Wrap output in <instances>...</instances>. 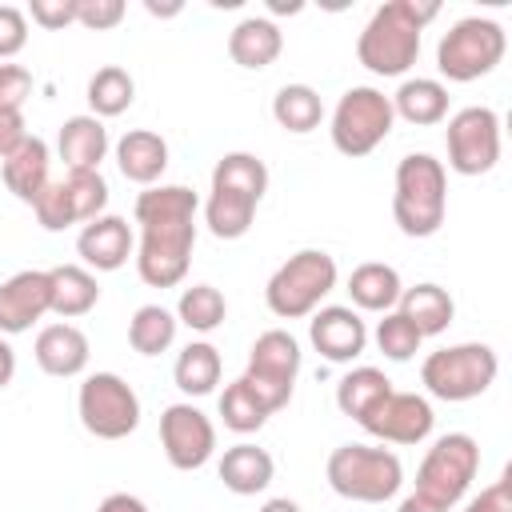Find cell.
Returning <instances> with one entry per match:
<instances>
[{"label": "cell", "mask_w": 512, "mask_h": 512, "mask_svg": "<svg viewBox=\"0 0 512 512\" xmlns=\"http://www.w3.org/2000/svg\"><path fill=\"white\" fill-rule=\"evenodd\" d=\"M136 272L152 288H176L188 276L196 248V212L200 196L184 184H152L136 196Z\"/></svg>", "instance_id": "6da1fadb"}, {"label": "cell", "mask_w": 512, "mask_h": 512, "mask_svg": "<svg viewBox=\"0 0 512 512\" xmlns=\"http://www.w3.org/2000/svg\"><path fill=\"white\" fill-rule=\"evenodd\" d=\"M440 12L436 0H388L356 36V60L372 76H404L420 56V32Z\"/></svg>", "instance_id": "7a4b0ae2"}, {"label": "cell", "mask_w": 512, "mask_h": 512, "mask_svg": "<svg viewBox=\"0 0 512 512\" xmlns=\"http://www.w3.org/2000/svg\"><path fill=\"white\" fill-rule=\"evenodd\" d=\"M448 212V172L436 156L428 152H408L396 164V184H392V220L404 236L424 240L436 236Z\"/></svg>", "instance_id": "3957f363"}, {"label": "cell", "mask_w": 512, "mask_h": 512, "mask_svg": "<svg viewBox=\"0 0 512 512\" xmlns=\"http://www.w3.org/2000/svg\"><path fill=\"white\" fill-rule=\"evenodd\" d=\"M328 488L344 500L356 504H384L400 492L404 484V464L392 448H372V444H340L332 448L324 464Z\"/></svg>", "instance_id": "277c9868"}, {"label": "cell", "mask_w": 512, "mask_h": 512, "mask_svg": "<svg viewBox=\"0 0 512 512\" xmlns=\"http://www.w3.org/2000/svg\"><path fill=\"white\" fill-rule=\"evenodd\" d=\"M496 372H500V360L492 344L468 340V344H448V348L428 352L420 364V384L436 400L464 404V400L484 396L496 384Z\"/></svg>", "instance_id": "5b68a950"}, {"label": "cell", "mask_w": 512, "mask_h": 512, "mask_svg": "<svg viewBox=\"0 0 512 512\" xmlns=\"http://www.w3.org/2000/svg\"><path fill=\"white\" fill-rule=\"evenodd\" d=\"M336 260L324 248H300L292 252L264 284L268 312L280 320H300L320 308V300L336 288Z\"/></svg>", "instance_id": "8992f818"}, {"label": "cell", "mask_w": 512, "mask_h": 512, "mask_svg": "<svg viewBox=\"0 0 512 512\" xmlns=\"http://www.w3.org/2000/svg\"><path fill=\"white\" fill-rule=\"evenodd\" d=\"M504 48H508V36H504V28L496 20H488V16H464V20H456L440 36V44H436V68L452 84H468V80L488 76L504 60Z\"/></svg>", "instance_id": "52a82bcc"}, {"label": "cell", "mask_w": 512, "mask_h": 512, "mask_svg": "<svg viewBox=\"0 0 512 512\" xmlns=\"http://www.w3.org/2000/svg\"><path fill=\"white\" fill-rule=\"evenodd\" d=\"M392 124H396L392 100H388L380 88H372V84H356V88H348V92L336 100V108H332V128H328V132H332L336 152L360 160V156L376 152V148L388 140Z\"/></svg>", "instance_id": "ba28073f"}, {"label": "cell", "mask_w": 512, "mask_h": 512, "mask_svg": "<svg viewBox=\"0 0 512 512\" xmlns=\"http://www.w3.org/2000/svg\"><path fill=\"white\" fill-rule=\"evenodd\" d=\"M476 472H480V444L468 432H448L424 452L416 468V492L440 508H456L468 496Z\"/></svg>", "instance_id": "9c48e42d"}, {"label": "cell", "mask_w": 512, "mask_h": 512, "mask_svg": "<svg viewBox=\"0 0 512 512\" xmlns=\"http://www.w3.org/2000/svg\"><path fill=\"white\" fill-rule=\"evenodd\" d=\"M76 412H80V424L96 440H124L140 428V396L116 372L84 376V384L76 392Z\"/></svg>", "instance_id": "30bf717a"}, {"label": "cell", "mask_w": 512, "mask_h": 512, "mask_svg": "<svg viewBox=\"0 0 512 512\" xmlns=\"http://www.w3.org/2000/svg\"><path fill=\"white\" fill-rule=\"evenodd\" d=\"M300 376V344L292 332L284 328H268L256 336L252 352H248V368H244V384L264 400L268 412H280L292 400Z\"/></svg>", "instance_id": "8fae6325"}, {"label": "cell", "mask_w": 512, "mask_h": 512, "mask_svg": "<svg viewBox=\"0 0 512 512\" xmlns=\"http://www.w3.org/2000/svg\"><path fill=\"white\" fill-rule=\"evenodd\" d=\"M104 208H108V184L100 172H64L32 204L44 232H64L72 224H88V220L104 216Z\"/></svg>", "instance_id": "7c38bea8"}, {"label": "cell", "mask_w": 512, "mask_h": 512, "mask_svg": "<svg viewBox=\"0 0 512 512\" xmlns=\"http://www.w3.org/2000/svg\"><path fill=\"white\" fill-rule=\"evenodd\" d=\"M448 168L460 176H484L500 160V116L488 104H468L448 116Z\"/></svg>", "instance_id": "4fadbf2b"}, {"label": "cell", "mask_w": 512, "mask_h": 512, "mask_svg": "<svg viewBox=\"0 0 512 512\" xmlns=\"http://www.w3.org/2000/svg\"><path fill=\"white\" fill-rule=\"evenodd\" d=\"M368 436L384 440V444H424L432 436L436 412L428 404V396L420 392H388L384 400H376L360 420H356Z\"/></svg>", "instance_id": "5bb4252c"}, {"label": "cell", "mask_w": 512, "mask_h": 512, "mask_svg": "<svg viewBox=\"0 0 512 512\" xmlns=\"http://www.w3.org/2000/svg\"><path fill=\"white\" fill-rule=\"evenodd\" d=\"M160 444L176 472H196L216 452V428L196 404L180 400L160 412Z\"/></svg>", "instance_id": "9a60e30c"}, {"label": "cell", "mask_w": 512, "mask_h": 512, "mask_svg": "<svg viewBox=\"0 0 512 512\" xmlns=\"http://www.w3.org/2000/svg\"><path fill=\"white\" fill-rule=\"evenodd\" d=\"M44 312H52V284L44 268H24L0 284V336L28 332Z\"/></svg>", "instance_id": "2e32d148"}, {"label": "cell", "mask_w": 512, "mask_h": 512, "mask_svg": "<svg viewBox=\"0 0 512 512\" xmlns=\"http://www.w3.org/2000/svg\"><path fill=\"white\" fill-rule=\"evenodd\" d=\"M308 340H312V348H316L324 360H332V364H352V360L364 352V344H368V328H364V320H360L356 308H348V304H328V308H316V312H312V320H308Z\"/></svg>", "instance_id": "e0dca14e"}, {"label": "cell", "mask_w": 512, "mask_h": 512, "mask_svg": "<svg viewBox=\"0 0 512 512\" xmlns=\"http://www.w3.org/2000/svg\"><path fill=\"white\" fill-rule=\"evenodd\" d=\"M132 248H136V240H132L128 220L112 216V212L88 220L80 228V236H76V252H80L88 272H116V268H124Z\"/></svg>", "instance_id": "ac0fdd59"}, {"label": "cell", "mask_w": 512, "mask_h": 512, "mask_svg": "<svg viewBox=\"0 0 512 512\" xmlns=\"http://www.w3.org/2000/svg\"><path fill=\"white\" fill-rule=\"evenodd\" d=\"M52 168V156H48V144L40 136H24L4 160H0V176L8 184V192L20 200V204H36L40 192L52 184L48 176Z\"/></svg>", "instance_id": "d6986e66"}, {"label": "cell", "mask_w": 512, "mask_h": 512, "mask_svg": "<svg viewBox=\"0 0 512 512\" xmlns=\"http://www.w3.org/2000/svg\"><path fill=\"white\" fill-rule=\"evenodd\" d=\"M56 152L68 172H100V160L108 156V128L92 112L68 116L56 136Z\"/></svg>", "instance_id": "ffe728a7"}, {"label": "cell", "mask_w": 512, "mask_h": 512, "mask_svg": "<svg viewBox=\"0 0 512 512\" xmlns=\"http://www.w3.org/2000/svg\"><path fill=\"white\" fill-rule=\"evenodd\" d=\"M116 168L124 180L152 188L168 168V144L152 128H132L116 140Z\"/></svg>", "instance_id": "44dd1931"}, {"label": "cell", "mask_w": 512, "mask_h": 512, "mask_svg": "<svg viewBox=\"0 0 512 512\" xmlns=\"http://www.w3.org/2000/svg\"><path fill=\"white\" fill-rule=\"evenodd\" d=\"M36 364L48 372V376H60V380H68V376H80L84 368H88V336L76 328V324H48V328H40V336H36Z\"/></svg>", "instance_id": "7402d4cb"}, {"label": "cell", "mask_w": 512, "mask_h": 512, "mask_svg": "<svg viewBox=\"0 0 512 512\" xmlns=\"http://www.w3.org/2000/svg\"><path fill=\"white\" fill-rule=\"evenodd\" d=\"M280 48H284V32H280V24L268 20V16H244V20L228 32V56H232V64H240V68H248V72L268 68V64L280 56Z\"/></svg>", "instance_id": "603a6c76"}, {"label": "cell", "mask_w": 512, "mask_h": 512, "mask_svg": "<svg viewBox=\"0 0 512 512\" xmlns=\"http://www.w3.org/2000/svg\"><path fill=\"white\" fill-rule=\"evenodd\" d=\"M216 472H220V480H224L228 492H236V496H256V492H264V488L272 484V476H276V460H272L264 448L240 440V444L224 448Z\"/></svg>", "instance_id": "cb8c5ba5"}, {"label": "cell", "mask_w": 512, "mask_h": 512, "mask_svg": "<svg viewBox=\"0 0 512 512\" xmlns=\"http://www.w3.org/2000/svg\"><path fill=\"white\" fill-rule=\"evenodd\" d=\"M404 284H400V272L384 260H368V264H356L352 276H348V296L356 308L364 312H392L396 300H400Z\"/></svg>", "instance_id": "d4e9b609"}, {"label": "cell", "mask_w": 512, "mask_h": 512, "mask_svg": "<svg viewBox=\"0 0 512 512\" xmlns=\"http://www.w3.org/2000/svg\"><path fill=\"white\" fill-rule=\"evenodd\" d=\"M48 284H52V312L60 320H76L84 312L96 308L100 300V284L84 264H56L48 268Z\"/></svg>", "instance_id": "484cf974"}, {"label": "cell", "mask_w": 512, "mask_h": 512, "mask_svg": "<svg viewBox=\"0 0 512 512\" xmlns=\"http://www.w3.org/2000/svg\"><path fill=\"white\" fill-rule=\"evenodd\" d=\"M396 312L404 320H412L420 336H440L452 324V316H456V300L440 284H416V288H404L400 292Z\"/></svg>", "instance_id": "4316f807"}, {"label": "cell", "mask_w": 512, "mask_h": 512, "mask_svg": "<svg viewBox=\"0 0 512 512\" xmlns=\"http://www.w3.org/2000/svg\"><path fill=\"white\" fill-rule=\"evenodd\" d=\"M392 100V112L416 128H428V124H440L448 116V88L432 76H416V80H404L396 88Z\"/></svg>", "instance_id": "83f0119b"}, {"label": "cell", "mask_w": 512, "mask_h": 512, "mask_svg": "<svg viewBox=\"0 0 512 512\" xmlns=\"http://www.w3.org/2000/svg\"><path fill=\"white\" fill-rule=\"evenodd\" d=\"M256 208H260V200H252V196H240V192H228V188H208L204 224L216 240H240L252 228Z\"/></svg>", "instance_id": "f1b7e54d"}, {"label": "cell", "mask_w": 512, "mask_h": 512, "mask_svg": "<svg viewBox=\"0 0 512 512\" xmlns=\"http://www.w3.org/2000/svg\"><path fill=\"white\" fill-rule=\"evenodd\" d=\"M220 372H224V360L208 340H192L172 364V380L184 396H208L220 384Z\"/></svg>", "instance_id": "f546056e"}, {"label": "cell", "mask_w": 512, "mask_h": 512, "mask_svg": "<svg viewBox=\"0 0 512 512\" xmlns=\"http://www.w3.org/2000/svg\"><path fill=\"white\" fill-rule=\"evenodd\" d=\"M272 116L284 132L292 136H308L312 128H320L324 120V100L312 84H284L276 96H272Z\"/></svg>", "instance_id": "4dcf8cb0"}, {"label": "cell", "mask_w": 512, "mask_h": 512, "mask_svg": "<svg viewBox=\"0 0 512 512\" xmlns=\"http://www.w3.org/2000/svg\"><path fill=\"white\" fill-rule=\"evenodd\" d=\"M84 96H88L92 116H96V120H108V116H120V112L132 108V100H136V80L128 76V68L104 64V68L92 72Z\"/></svg>", "instance_id": "1f68e13d"}, {"label": "cell", "mask_w": 512, "mask_h": 512, "mask_svg": "<svg viewBox=\"0 0 512 512\" xmlns=\"http://www.w3.org/2000/svg\"><path fill=\"white\" fill-rule=\"evenodd\" d=\"M212 188H228L252 200H264L268 192V164L256 152H224L212 168Z\"/></svg>", "instance_id": "d6a6232c"}, {"label": "cell", "mask_w": 512, "mask_h": 512, "mask_svg": "<svg viewBox=\"0 0 512 512\" xmlns=\"http://www.w3.org/2000/svg\"><path fill=\"white\" fill-rule=\"evenodd\" d=\"M176 316L164 308V304H140L128 320V344L140 352V356H160L172 348L176 340Z\"/></svg>", "instance_id": "836d02e7"}, {"label": "cell", "mask_w": 512, "mask_h": 512, "mask_svg": "<svg viewBox=\"0 0 512 512\" xmlns=\"http://www.w3.org/2000/svg\"><path fill=\"white\" fill-rule=\"evenodd\" d=\"M392 392V380L380 372V368H368V364H360V368H352L340 384H336V408L344 412V416H352V420H360L376 400H384Z\"/></svg>", "instance_id": "e575fe53"}, {"label": "cell", "mask_w": 512, "mask_h": 512, "mask_svg": "<svg viewBox=\"0 0 512 512\" xmlns=\"http://www.w3.org/2000/svg\"><path fill=\"white\" fill-rule=\"evenodd\" d=\"M224 316H228V300L212 284H192L176 300V320L192 332H216L224 324Z\"/></svg>", "instance_id": "d590c367"}, {"label": "cell", "mask_w": 512, "mask_h": 512, "mask_svg": "<svg viewBox=\"0 0 512 512\" xmlns=\"http://www.w3.org/2000/svg\"><path fill=\"white\" fill-rule=\"evenodd\" d=\"M220 416H224V428L248 436V432H260L272 412L264 408V400H260L244 380H232V384L220 392Z\"/></svg>", "instance_id": "8d00e7d4"}, {"label": "cell", "mask_w": 512, "mask_h": 512, "mask_svg": "<svg viewBox=\"0 0 512 512\" xmlns=\"http://www.w3.org/2000/svg\"><path fill=\"white\" fill-rule=\"evenodd\" d=\"M420 344H424V336H420L416 324L404 320L396 308L384 312V320L376 324V348H380L388 360H412V356L420 352Z\"/></svg>", "instance_id": "74e56055"}, {"label": "cell", "mask_w": 512, "mask_h": 512, "mask_svg": "<svg viewBox=\"0 0 512 512\" xmlns=\"http://www.w3.org/2000/svg\"><path fill=\"white\" fill-rule=\"evenodd\" d=\"M124 0H76V24H84L88 32H108L124 20Z\"/></svg>", "instance_id": "f35d334b"}, {"label": "cell", "mask_w": 512, "mask_h": 512, "mask_svg": "<svg viewBox=\"0 0 512 512\" xmlns=\"http://www.w3.org/2000/svg\"><path fill=\"white\" fill-rule=\"evenodd\" d=\"M28 44V12L16 4H0V64L12 60Z\"/></svg>", "instance_id": "ab89813d"}, {"label": "cell", "mask_w": 512, "mask_h": 512, "mask_svg": "<svg viewBox=\"0 0 512 512\" xmlns=\"http://www.w3.org/2000/svg\"><path fill=\"white\" fill-rule=\"evenodd\" d=\"M28 16H32V24H40L48 32H60V28L76 24V0H32Z\"/></svg>", "instance_id": "60d3db41"}, {"label": "cell", "mask_w": 512, "mask_h": 512, "mask_svg": "<svg viewBox=\"0 0 512 512\" xmlns=\"http://www.w3.org/2000/svg\"><path fill=\"white\" fill-rule=\"evenodd\" d=\"M28 92H32V76H28V68H20V64H0V104L4 108H20L24 112V100H28Z\"/></svg>", "instance_id": "b9f144b4"}, {"label": "cell", "mask_w": 512, "mask_h": 512, "mask_svg": "<svg viewBox=\"0 0 512 512\" xmlns=\"http://www.w3.org/2000/svg\"><path fill=\"white\" fill-rule=\"evenodd\" d=\"M464 512H512V492H508V476L488 484L480 496H472L464 504Z\"/></svg>", "instance_id": "7bdbcfd3"}, {"label": "cell", "mask_w": 512, "mask_h": 512, "mask_svg": "<svg viewBox=\"0 0 512 512\" xmlns=\"http://www.w3.org/2000/svg\"><path fill=\"white\" fill-rule=\"evenodd\" d=\"M28 132H24V112L20 108H4L0 104V160L24 140Z\"/></svg>", "instance_id": "ee69618b"}, {"label": "cell", "mask_w": 512, "mask_h": 512, "mask_svg": "<svg viewBox=\"0 0 512 512\" xmlns=\"http://www.w3.org/2000/svg\"><path fill=\"white\" fill-rule=\"evenodd\" d=\"M96 512H148V504L140 496H132V492H108L96 504Z\"/></svg>", "instance_id": "f6af8a7d"}, {"label": "cell", "mask_w": 512, "mask_h": 512, "mask_svg": "<svg viewBox=\"0 0 512 512\" xmlns=\"http://www.w3.org/2000/svg\"><path fill=\"white\" fill-rule=\"evenodd\" d=\"M12 376H16V352H12V344L0 336V388H8Z\"/></svg>", "instance_id": "bcb514c9"}, {"label": "cell", "mask_w": 512, "mask_h": 512, "mask_svg": "<svg viewBox=\"0 0 512 512\" xmlns=\"http://www.w3.org/2000/svg\"><path fill=\"white\" fill-rule=\"evenodd\" d=\"M400 512H452V508H440V504H432L428 496L412 492V496H404V500H400Z\"/></svg>", "instance_id": "7dc6e473"}, {"label": "cell", "mask_w": 512, "mask_h": 512, "mask_svg": "<svg viewBox=\"0 0 512 512\" xmlns=\"http://www.w3.org/2000/svg\"><path fill=\"white\" fill-rule=\"evenodd\" d=\"M260 512H300V504H296V500H288V496H272Z\"/></svg>", "instance_id": "c3c4849f"}, {"label": "cell", "mask_w": 512, "mask_h": 512, "mask_svg": "<svg viewBox=\"0 0 512 512\" xmlns=\"http://www.w3.org/2000/svg\"><path fill=\"white\" fill-rule=\"evenodd\" d=\"M148 12H152V16H176V12H180V4H168V8H160V4H152V0H148Z\"/></svg>", "instance_id": "681fc988"}, {"label": "cell", "mask_w": 512, "mask_h": 512, "mask_svg": "<svg viewBox=\"0 0 512 512\" xmlns=\"http://www.w3.org/2000/svg\"><path fill=\"white\" fill-rule=\"evenodd\" d=\"M268 8H272V12H300V4H280V0H272Z\"/></svg>", "instance_id": "f907efd6"}]
</instances>
